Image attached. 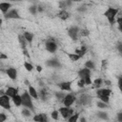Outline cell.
Listing matches in <instances>:
<instances>
[{"instance_id": "1", "label": "cell", "mask_w": 122, "mask_h": 122, "mask_svg": "<svg viewBox=\"0 0 122 122\" xmlns=\"http://www.w3.org/2000/svg\"><path fill=\"white\" fill-rule=\"evenodd\" d=\"M119 12V9L118 8H112V7H109L106 11L104 12V15L107 17L109 23L112 26L113 24H115V18L118 15Z\"/></svg>"}, {"instance_id": "2", "label": "cell", "mask_w": 122, "mask_h": 122, "mask_svg": "<svg viewBox=\"0 0 122 122\" xmlns=\"http://www.w3.org/2000/svg\"><path fill=\"white\" fill-rule=\"evenodd\" d=\"M21 99H22V106L24 108H27V109L30 110L33 112H34V105H33L32 99H31L30 95L29 94L28 91L27 92H24L21 94Z\"/></svg>"}, {"instance_id": "3", "label": "cell", "mask_w": 122, "mask_h": 122, "mask_svg": "<svg viewBox=\"0 0 122 122\" xmlns=\"http://www.w3.org/2000/svg\"><path fill=\"white\" fill-rule=\"evenodd\" d=\"M92 96L89 95L88 93H81L79 95L78 98H76V101H77V104L79 105H82V106H88L92 103Z\"/></svg>"}, {"instance_id": "4", "label": "cell", "mask_w": 122, "mask_h": 122, "mask_svg": "<svg viewBox=\"0 0 122 122\" xmlns=\"http://www.w3.org/2000/svg\"><path fill=\"white\" fill-rule=\"evenodd\" d=\"M45 48H46V51L51 52V53H54L56 51H57V43L55 42V40L53 38H50L46 41V44H45Z\"/></svg>"}, {"instance_id": "5", "label": "cell", "mask_w": 122, "mask_h": 122, "mask_svg": "<svg viewBox=\"0 0 122 122\" xmlns=\"http://www.w3.org/2000/svg\"><path fill=\"white\" fill-rule=\"evenodd\" d=\"M76 101V96L75 94L70 92V93H67L66 96L64 97L62 103L64 105V107H68V108H71V106Z\"/></svg>"}, {"instance_id": "6", "label": "cell", "mask_w": 122, "mask_h": 122, "mask_svg": "<svg viewBox=\"0 0 122 122\" xmlns=\"http://www.w3.org/2000/svg\"><path fill=\"white\" fill-rule=\"evenodd\" d=\"M79 27L77 26H71L68 29V34L69 36L71 38V40L73 41H76L78 39V36H79Z\"/></svg>"}, {"instance_id": "7", "label": "cell", "mask_w": 122, "mask_h": 122, "mask_svg": "<svg viewBox=\"0 0 122 122\" xmlns=\"http://www.w3.org/2000/svg\"><path fill=\"white\" fill-rule=\"evenodd\" d=\"M58 112L61 114V116L64 119H68L70 116L73 114V109L68 108V107H60L58 110Z\"/></svg>"}, {"instance_id": "8", "label": "cell", "mask_w": 122, "mask_h": 122, "mask_svg": "<svg viewBox=\"0 0 122 122\" xmlns=\"http://www.w3.org/2000/svg\"><path fill=\"white\" fill-rule=\"evenodd\" d=\"M0 107L4 110H10V98L4 94L0 96Z\"/></svg>"}, {"instance_id": "9", "label": "cell", "mask_w": 122, "mask_h": 122, "mask_svg": "<svg viewBox=\"0 0 122 122\" xmlns=\"http://www.w3.org/2000/svg\"><path fill=\"white\" fill-rule=\"evenodd\" d=\"M5 18L6 19H19L21 18V16L17 9H11L5 14Z\"/></svg>"}, {"instance_id": "10", "label": "cell", "mask_w": 122, "mask_h": 122, "mask_svg": "<svg viewBox=\"0 0 122 122\" xmlns=\"http://www.w3.org/2000/svg\"><path fill=\"white\" fill-rule=\"evenodd\" d=\"M112 90L109 89V88H102V89H97L96 92H95V94L96 96L99 98V97H102V96H108L110 97V95L112 94Z\"/></svg>"}, {"instance_id": "11", "label": "cell", "mask_w": 122, "mask_h": 122, "mask_svg": "<svg viewBox=\"0 0 122 122\" xmlns=\"http://www.w3.org/2000/svg\"><path fill=\"white\" fill-rule=\"evenodd\" d=\"M57 87L64 92H71V81H65V82H60L57 84Z\"/></svg>"}, {"instance_id": "12", "label": "cell", "mask_w": 122, "mask_h": 122, "mask_svg": "<svg viewBox=\"0 0 122 122\" xmlns=\"http://www.w3.org/2000/svg\"><path fill=\"white\" fill-rule=\"evenodd\" d=\"M6 73L8 75V77L10 79H11L12 81H15L17 79V70L15 68H12V67H10L6 70Z\"/></svg>"}, {"instance_id": "13", "label": "cell", "mask_w": 122, "mask_h": 122, "mask_svg": "<svg viewBox=\"0 0 122 122\" xmlns=\"http://www.w3.org/2000/svg\"><path fill=\"white\" fill-rule=\"evenodd\" d=\"M77 74H78V77H79L80 79H83V80H84V79L87 78V77H91L92 71H90V70L87 69V68H83V69H81V70L78 71Z\"/></svg>"}, {"instance_id": "14", "label": "cell", "mask_w": 122, "mask_h": 122, "mask_svg": "<svg viewBox=\"0 0 122 122\" xmlns=\"http://www.w3.org/2000/svg\"><path fill=\"white\" fill-rule=\"evenodd\" d=\"M32 120L34 122H48V115L46 113H38L33 115Z\"/></svg>"}, {"instance_id": "15", "label": "cell", "mask_w": 122, "mask_h": 122, "mask_svg": "<svg viewBox=\"0 0 122 122\" xmlns=\"http://www.w3.org/2000/svg\"><path fill=\"white\" fill-rule=\"evenodd\" d=\"M5 94L8 95L10 98H12L16 94H18V89L13 87H8V89L5 91Z\"/></svg>"}, {"instance_id": "16", "label": "cell", "mask_w": 122, "mask_h": 122, "mask_svg": "<svg viewBox=\"0 0 122 122\" xmlns=\"http://www.w3.org/2000/svg\"><path fill=\"white\" fill-rule=\"evenodd\" d=\"M11 8V3H9V2H1L0 3V10L6 14Z\"/></svg>"}, {"instance_id": "17", "label": "cell", "mask_w": 122, "mask_h": 122, "mask_svg": "<svg viewBox=\"0 0 122 122\" xmlns=\"http://www.w3.org/2000/svg\"><path fill=\"white\" fill-rule=\"evenodd\" d=\"M46 65L48 67H51V68H59L61 66L60 62L56 59V58H52V59H50L46 62Z\"/></svg>"}, {"instance_id": "18", "label": "cell", "mask_w": 122, "mask_h": 122, "mask_svg": "<svg viewBox=\"0 0 122 122\" xmlns=\"http://www.w3.org/2000/svg\"><path fill=\"white\" fill-rule=\"evenodd\" d=\"M28 92H29V94L30 95L31 98H34V99L38 100V92H37V91L34 87H32L30 85L28 86Z\"/></svg>"}, {"instance_id": "19", "label": "cell", "mask_w": 122, "mask_h": 122, "mask_svg": "<svg viewBox=\"0 0 122 122\" xmlns=\"http://www.w3.org/2000/svg\"><path fill=\"white\" fill-rule=\"evenodd\" d=\"M38 92V98H40L43 101H46L48 99V92L46 90V88H42Z\"/></svg>"}, {"instance_id": "20", "label": "cell", "mask_w": 122, "mask_h": 122, "mask_svg": "<svg viewBox=\"0 0 122 122\" xmlns=\"http://www.w3.org/2000/svg\"><path fill=\"white\" fill-rule=\"evenodd\" d=\"M86 51H87V47L86 46H81L79 49H75V51H74V53H76L78 56H80L81 58L85 55V53H86Z\"/></svg>"}, {"instance_id": "21", "label": "cell", "mask_w": 122, "mask_h": 122, "mask_svg": "<svg viewBox=\"0 0 122 122\" xmlns=\"http://www.w3.org/2000/svg\"><path fill=\"white\" fill-rule=\"evenodd\" d=\"M23 36L24 38L26 39L27 43H31L33 41V37H34V34L32 32H30V31H25L23 33Z\"/></svg>"}, {"instance_id": "22", "label": "cell", "mask_w": 122, "mask_h": 122, "mask_svg": "<svg viewBox=\"0 0 122 122\" xmlns=\"http://www.w3.org/2000/svg\"><path fill=\"white\" fill-rule=\"evenodd\" d=\"M11 100H12L13 104H14L16 107H20V106H22V99H21V95L16 94L15 96H13V97L11 98Z\"/></svg>"}, {"instance_id": "23", "label": "cell", "mask_w": 122, "mask_h": 122, "mask_svg": "<svg viewBox=\"0 0 122 122\" xmlns=\"http://www.w3.org/2000/svg\"><path fill=\"white\" fill-rule=\"evenodd\" d=\"M57 16L61 20H67L70 17V13L67 10H59V12L57 13Z\"/></svg>"}, {"instance_id": "24", "label": "cell", "mask_w": 122, "mask_h": 122, "mask_svg": "<svg viewBox=\"0 0 122 122\" xmlns=\"http://www.w3.org/2000/svg\"><path fill=\"white\" fill-rule=\"evenodd\" d=\"M18 41H19V44H20L22 50H26L27 49V41L24 38L23 34H19L18 35Z\"/></svg>"}, {"instance_id": "25", "label": "cell", "mask_w": 122, "mask_h": 122, "mask_svg": "<svg viewBox=\"0 0 122 122\" xmlns=\"http://www.w3.org/2000/svg\"><path fill=\"white\" fill-rule=\"evenodd\" d=\"M84 66H85V68L89 69L90 71H93V70H95V68H96L95 63H94V61H92V60H88L87 62H85Z\"/></svg>"}, {"instance_id": "26", "label": "cell", "mask_w": 122, "mask_h": 122, "mask_svg": "<svg viewBox=\"0 0 122 122\" xmlns=\"http://www.w3.org/2000/svg\"><path fill=\"white\" fill-rule=\"evenodd\" d=\"M103 85V79L102 78H96L92 81V87L94 89H100V87Z\"/></svg>"}, {"instance_id": "27", "label": "cell", "mask_w": 122, "mask_h": 122, "mask_svg": "<svg viewBox=\"0 0 122 122\" xmlns=\"http://www.w3.org/2000/svg\"><path fill=\"white\" fill-rule=\"evenodd\" d=\"M96 114H97L98 118H100V119H102V120H109V115H108V113H107L106 112L100 111V112H98Z\"/></svg>"}, {"instance_id": "28", "label": "cell", "mask_w": 122, "mask_h": 122, "mask_svg": "<svg viewBox=\"0 0 122 122\" xmlns=\"http://www.w3.org/2000/svg\"><path fill=\"white\" fill-rule=\"evenodd\" d=\"M66 94H67V93H65V92H56L54 93L56 99L59 100V101H63V99H64V97L66 96Z\"/></svg>"}, {"instance_id": "29", "label": "cell", "mask_w": 122, "mask_h": 122, "mask_svg": "<svg viewBox=\"0 0 122 122\" xmlns=\"http://www.w3.org/2000/svg\"><path fill=\"white\" fill-rule=\"evenodd\" d=\"M21 113H22V115H23V116H25V117H30V116H31V114H32V112H31L30 110L27 109V108H23V110H22Z\"/></svg>"}, {"instance_id": "30", "label": "cell", "mask_w": 122, "mask_h": 122, "mask_svg": "<svg viewBox=\"0 0 122 122\" xmlns=\"http://www.w3.org/2000/svg\"><path fill=\"white\" fill-rule=\"evenodd\" d=\"M78 118H79V112H75L68 118V121L69 122H78Z\"/></svg>"}, {"instance_id": "31", "label": "cell", "mask_w": 122, "mask_h": 122, "mask_svg": "<svg viewBox=\"0 0 122 122\" xmlns=\"http://www.w3.org/2000/svg\"><path fill=\"white\" fill-rule=\"evenodd\" d=\"M89 34H90V30L88 29H80V30H79V35L80 36L87 37V36H89Z\"/></svg>"}, {"instance_id": "32", "label": "cell", "mask_w": 122, "mask_h": 122, "mask_svg": "<svg viewBox=\"0 0 122 122\" xmlns=\"http://www.w3.org/2000/svg\"><path fill=\"white\" fill-rule=\"evenodd\" d=\"M68 56H69V58L71 60V61H73V62H75V61H78L81 57L80 56H78L76 53H68Z\"/></svg>"}, {"instance_id": "33", "label": "cell", "mask_w": 122, "mask_h": 122, "mask_svg": "<svg viewBox=\"0 0 122 122\" xmlns=\"http://www.w3.org/2000/svg\"><path fill=\"white\" fill-rule=\"evenodd\" d=\"M23 65H24V68L26 69V71H31L33 70V65L30 62H24Z\"/></svg>"}, {"instance_id": "34", "label": "cell", "mask_w": 122, "mask_h": 122, "mask_svg": "<svg viewBox=\"0 0 122 122\" xmlns=\"http://www.w3.org/2000/svg\"><path fill=\"white\" fill-rule=\"evenodd\" d=\"M96 106L99 108V109H106V108H109V104H106V103H104V102H102V101H97L96 102Z\"/></svg>"}, {"instance_id": "35", "label": "cell", "mask_w": 122, "mask_h": 122, "mask_svg": "<svg viewBox=\"0 0 122 122\" xmlns=\"http://www.w3.org/2000/svg\"><path fill=\"white\" fill-rule=\"evenodd\" d=\"M51 117L53 120H58V117H59V112H58V111L53 110V111L51 112Z\"/></svg>"}, {"instance_id": "36", "label": "cell", "mask_w": 122, "mask_h": 122, "mask_svg": "<svg viewBox=\"0 0 122 122\" xmlns=\"http://www.w3.org/2000/svg\"><path fill=\"white\" fill-rule=\"evenodd\" d=\"M58 6L60 8V10H66V9L68 8L67 7V4H66V1H61L58 3Z\"/></svg>"}, {"instance_id": "37", "label": "cell", "mask_w": 122, "mask_h": 122, "mask_svg": "<svg viewBox=\"0 0 122 122\" xmlns=\"http://www.w3.org/2000/svg\"><path fill=\"white\" fill-rule=\"evenodd\" d=\"M29 10H30V12L31 14H33V15H35V14L37 13V6H35V5L30 6V7L29 8Z\"/></svg>"}, {"instance_id": "38", "label": "cell", "mask_w": 122, "mask_h": 122, "mask_svg": "<svg viewBox=\"0 0 122 122\" xmlns=\"http://www.w3.org/2000/svg\"><path fill=\"white\" fill-rule=\"evenodd\" d=\"M77 86H78V88H80V89H83V88H85V82H84V80L83 79H80L79 78V80L77 81Z\"/></svg>"}, {"instance_id": "39", "label": "cell", "mask_w": 122, "mask_h": 122, "mask_svg": "<svg viewBox=\"0 0 122 122\" xmlns=\"http://www.w3.org/2000/svg\"><path fill=\"white\" fill-rule=\"evenodd\" d=\"M99 100L102 101V102H104V103H106V104H109V103H110V97H108V96L99 97Z\"/></svg>"}, {"instance_id": "40", "label": "cell", "mask_w": 122, "mask_h": 122, "mask_svg": "<svg viewBox=\"0 0 122 122\" xmlns=\"http://www.w3.org/2000/svg\"><path fill=\"white\" fill-rule=\"evenodd\" d=\"M7 120V115L5 112H0V122H5Z\"/></svg>"}, {"instance_id": "41", "label": "cell", "mask_w": 122, "mask_h": 122, "mask_svg": "<svg viewBox=\"0 0 122 122\" xmlns=\"http://www.w3.org/2000/svg\"><path fill=\"white\" fill-rule=\"evenodd\" d=\"M76 10L79 11V12H85V11L87 10V8H86L85 6H81V7H78V8L76 9Z\"/></svg>"}, {"instance_id": "42", "label": "cell", "mask_w": 122, "mask_h": 122, "mask_svg": "<svg viewBox=\"0 0 122 122\" xmlns=\"http://www.w3.org/2000/svg\"><path fill=\"white\" fill-rule=\"evenodd\" d=\"M116 49L118 50L119 53H122V42H121V41H119V42L117 43V45H116Z\"/></svg>"}, {"instance_id": "43", "label": "cell", "mask_w": 122, "mask_h": 122, "mask_svg": "<svg viewBox=\"0 0 122 122\" xmlns=\"http://www.w3.org/2000/svg\"><path fill=\"white\" fill-rule=\"evenodd\" d=\"M117 85H118V88L121 89V85H122V76H118V80H117Z\"/></svg>"}, {"instance_id": "44", "label": "cell", "mask_w": 122, "mask_h": 122, "mask_svg": "<svg viewBox=\"0 0 122 122\" xmlns=\"http://www.w3.org/2000/svg\"><path fill=\"white\" fill-rule=\"evenodd\" d=\"M117 122H122V112H117Z\"/></svg>"}, {"instance_id": "45", "label": "cell", "mask_w": 122, "mask_h": 122, "mask_svg": "<svg viewBox=\"0 0 122 122\" xmlns=\"http://www.w3.org/2000/svg\"><path fill=\"white\" fill-rule=\"evenodd\" d=\"M44 10H45V9L43 6H40V5L37 6V12H43Z\"/></svg>"}, {"instance_id": "46", "label": "cell", "mask_w": 122, "mask_h": 122, "mask_svg": "<svg viewBox=\"0 0 122 122\" xmlns=\"http://www.w3.org/2000/svg\"><path fill=\"white\" fill-rule=\"evenodd\" d=\"M6 59H8V56L5 53L0 52V60H6Z\"/></svg>"}, {"instance_id": "47", "label": "cell", "mask_w": 122, "mask_h": 122, "mask_svg": "<svg viewBox=\"0 0 122 122\" xmlns=\"http://www.w3.org/2000/svg\"><path fill=\"white\" fill-rule=\"evenodd\" d=\"M103 83H104L106 86H111V85H112V81H111V80H109V79L104 80V81H103Z\"/></svg>"}, {"instance_id": "48", "label": "cell", "mask_w": 122, "mask_h": 122, "mask_svg": "<svg viewBox=\"0 0 122 122\" xmlns=\"http://www.w3.org/2000/svg\"><path fill=\"white\" fill-rule=\"evenodd\" d=\"M78 122H87V119H86V117L81 116V117L78 118Z\"/></svg>"}, {"instance_id": "49", "label": "cell", "mask_w": 122, "mask_h": 122, "mask_svg": "<svg viewBox=\"0 0 122 122\" xmlns=\"http://www.w3.org/2000/svg\"><path fill=\"white\" fill-rule=\"evenodd\" d=\"M22 51H23V54H24L25 56H27V57H30V54H29V52H28L27 49H26V50H22Z\"/></svg>"}, {"instance_id": "50", "label": "cell", "mask_w": 122, "mask_h": 122, "mask_svg": "<svg viewBox=\"0 0 122 122\" xmlns=\"http://www.w3.org/2000/svg\"><path fill=\"white\" fill-rule=\"evenodd\" d=\"M35 68H36V71H37L38 72H41V71H42V70H43V69H42V67H41L40 65H37Z\"/></svg>"}, {"instance_id": "51", "label": "cell", "mask_w": 122, "mask_h": 122, "mask_svg": "<svg viewBox=\"0 0 122 122\" xmlns=\"http://www.w3.org/2000/svg\"><path fill=\"white\" fill-rule=\"evenodd\" d=\"M5 94V91L4 90H0V96L1 95H4Z\"/></svg>"}, {"instance_id": "52", "label": "cell", "mask_w": 122, "mask_h": 122, "mask_svg": "<svg viewBox=\"0 0 122 122\" xmlns=\"http://www.w3.org/2000/svg\"><path fill=\"white\" fill-rule=\"evenodd\" d=\"M25 83H26V85H27V86H30V82H29L28 80H25Z\"/></svg>"}, {"instance_id": "53", "label": "cell", "mask_w": 122, "mask_h": 122, "mask_svg": "<svg viewBox=\"0 0 122 122\" xmlns=\"http://www.w3.org/2000/svg\"><path fill=\"white\" fill-rule=\"evenodd\" d=\"M2 23H3V20H2V18H0V27L2 26Z\"/></svg>"}]
</instances>
